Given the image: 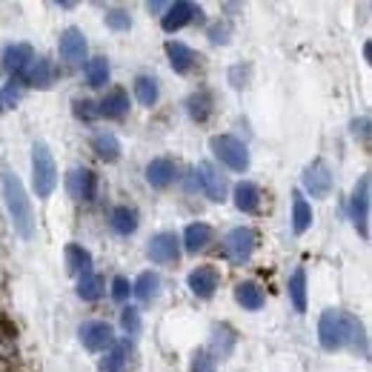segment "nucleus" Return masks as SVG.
<instances>
[{"mask_svg": "<svg viewBox=\"0 0 372 372\" xmlns=\"http://www.w3.org/2000/svg\"><path fill=\"white\" fill-rule=\"evenodd\" d=\"M318 341L326 352H338V349H352L366 355L369 344H366V329L361 323V318H355L352 312L344 309H326L318 321Z\"/></svg>", "mask_w": 372, "mask_h": 372, "instance_id": "nucleus-1", "label": "nucleus"}, {"mask_svg": "<svg viewBox=\"0 0 372 372\" xmlns=\"http://www.w3.org/2000/svg\"><path fill=\"white\" fill-rule=\"evenodd\" d=\"M4 198H6V210H9V218H12V226L15 232L23 238V240H32L34 238V212H32V200L20 184V178L9 169H4Z\"/></svg>", "mask_w": 372, "mask_h": 372, "instance_id": "nucleus-2", "label": "nucleus"}, {"mask_svg": "<svg viewBox=\"0 0 372 372\" xmlns=\"http://www.w3.org/2000/svg\"><path fill=\"white\" fill-rule=\"evenodd\" d=\"M32 189L37 198H49L58 189V167L46 143L32 146Z\"/></svg>", "mask_w": 372, "mask_h": 372, "instance_id": "nucleus-3", "label": "nucleus"}, {"mask_svg": "<svg viewBox=\"0 0 372 372\" xmlns=\"http://www.w3.org/2000/svg\"><path fill=\"white\" fill-rule=\"evenodd\" d=\"M210 149L226 169H232V172H246V169H250V149H246V143L240 138H235V135H212L210 138Z\"/></svg>", "mask_w": 372, "mask_h": 372, "instance_id": "nucleus-4", "label": "nucleus"}, {"mask_svg": "<svg viewBox=\"0 0 372 372\" xmlns=\"http://www.w3.org/2000/svg\"><path fill=\"white\" fill-rule=\"evenodd\" d=\"M258 250V232L250 226H235L224 238V258L235 267H243Z\"/></svg>", "mask_w": 372, "mask_h": 372, "instance_id": "nucleus-5", "label": "nucleus"}, {"mask_svg": "<svg viewBox=\"0 0 372 372\" xmlns=\"http://www.w3.org/2000/svg\"><path fill=\"white\" fill-rule=\"evenodd\" d=\"M369 175H361L355 189H352V198H349V218L358 229V235L366 240L369 238Z\"/></svg>", "mask_w": 372, "mask_h": 372, "instance_id": "nucleus-6", "label": "nucleus"}, {"mask_svg": "<svg viewBox=\"0 0 372 372\" xmlns=\"http://www.w3.org/2000/svg\"><path fill=\"white\" fill-rule=\"evenodd\" d=\"M80 335V344H84L89 352H106L115 347V329L106 323V321H84L77 329Z\"/></svg>", "mask_w": 372, "mask_h": 372, "instance_id": "nucleus-7", "label": "nucleus"}, {"mask_svg": "<svg viewBox=\"0 0 372 372\" xmlns=\"http://www.w3.org/2000/svg\"><path fill=\"white\" fill-rule=\"evenodd\" d=\"M203 20V9L198 4H189V0H178V4L167 6V15L160 18V29L163 32H178L189 23H200Z\"/></svg>", "mask_w": 372, "mask_h": 372, "instance_id": "nucleus-8", "label": "nucleus"}, {"mask_svg": "<svg viewBox=\"0 0 372 372\" xmlns=\"http://www.w3.org/2000/svg\"><path fill=\"white\" fill-rule=\"evenodd\" d=\"M301 184H304V189L312 195V198H326L329 192H333V169H329V163L326 160H312L309 167L304 169V175H301Z\"/></svg>", "mask_w": 372, "mask_h": 372, "instance_id": "nucleus-9", "label": "nucleus"}, {"mask_svg": "<svg viewBox=\"0 0 372 372\" xmlns=\"http://www.w3.org/2000/svg\"><path fill=\"white\" fill-rule=\"evenodd\" d=\"M195 172V178H198V186L206 192V198L210 200H215V203H224L226 200V192H229V184H226V178L212 167L210 160H203V163H198V167L192 169Z\"/></svg>", "mask_w": 372, "mask_h": 372, "instance_id": "nucleus-10", "label": "nucleus"}, {"mask_svg": "<svg viewBox=\"0 0 372 372\" xmlns=\"http://www.w3.org/2000/svg\"><path fill=\"white\" fill-rule=\"evenodd\" d=\"M146 255L152 264H175L181 258V238L175 232H158L152 235Z\"/></svg>", "mask_w": 372, "mask_h": 372, "instance_id": "nucleus-11", "label": "nucleus"}, {"mask_svg": "<svg viewBox=\"0 0 372 372\" xmlns=\"http://www.w3.org/2000/svg\"><path fill=\"white\" fill-rule=\"evenodd\" d=\"M58 52L60 58L69 63V66H80L86 60V52H89V44H86V34L80 32L77 26H69L60 40H58Z\"/></svg>", "mask_w": 372, "mask_h": 372, "instance_id": "nucleus-12", "label": "nucleus"}, {"mask_svg": "<svg viewBox=\"0 0 372 372\" xmlns=\"http://www.w3.org/2000/svg\"><path fill=\"white\" fill-rule=\"evenodd\" d=\"M186 286H189V293L195 298L210 301V298H215L218 286H221V275H218L215 267H198L186 275Z\"/></svg>", "mask_w": 372, "mask_h": 372, "instance_id": "nucleus-13", "label": "nucleus"}, {"mask_svg": "<svg viewBox=\"0 0 372 372\" xmlns=\"http://www.w3.org/2000/svg\"><path fill=\"white\" fill-rule=\"evenodd\" d=\"M20 77H23V80H20L23 86H32V89H52V84L58 80V69H55V63H52L49 58H34V60L26 66V72H23Z\"/></svg>", "mask_w": 372, "mask_h": 372, "instance_id": "nucleus-14", "label": "nucleus"}, {"mask_svg": "<svg viewBox=\"0 0 372 372\" xmlns=\"http://www.w3.org/2000/svg\"><path fill=\"white\" fill-rule=\"evenodd\" d=\"M235 347H238V329L232 326V323H226V321H221V323H212V333H210V352L215 361L221 358H229L232 352H235Z\"/></svg>", "mask_w": 372, "mask_h": 372, "instance_id": "nucleus-15", "label": "nucleus"}, {"mask_svg": "<svg viewBox=\"0 0 372 372\" xmlns=\"http://www.w3.org/2000/svg\"><path fill=\"white\" fill-rule=\"evenodd\" d=\"M66 189H69V195L75 198V200H80V203H92L95 200V195H98V175L92 172V169H72L69 172V178H66Z\"/></svg>", "mask_w": 372, "mask_h": 372, "instance_id": "nucleus-16", "label": "nucleus"}, {"mask_svg": "<svg viewBox=\"0 0 372 372\" xmlns=\"http://www.w3.org/2000/svg\"><path fill=\"white\" fill-rule=\"evenodd\" d=\"M135 347L129 341H115V347L98 361V372H129Z\"/></svg>", "mask_w": 372, "mask_h": 372, "instance_id": "nucleus-17", "label": "nucleus"}, {"mask_svg": "<svg viewBox=\"0 0 372 372\" xmlns=\"http://www.w3.org/2000/svg\"><path fill=\"white\" fill-rule=\"evenodd\" d=\"M146 184L152 189H167L169 184H175L178 178V167H175V160L172 158H155L146 163Z\"/></svg>", "mask_w": 372, "mask_h": 372, "instance_id": "nucleus-18", "label": "nucleus"}, {"mask_svg": "<svg viewBox=\"0 0 372 372\" xmlns=\"http://www.w3.org/2000/svg\"><path fill=\"white\" fill-rule=\"evenodd\" d=\"M167 58H169V66L178 72V75H189L195 66H198V60H200V55L192 49V46H186V44H181V40H167Z\"/></svg>", "mask_w": 372, "mask_h": 372, "instance_id": "nucleus-19", "label": "nucleus"}, {"mask_svg": "<svg viewBox=\"0 0 372 372\" xmlns=\"http://www.w3.org/2000/svg\"><path fill=\"white\" fill-rule=\"evenodd\" d=\"M34 60V49L29 44H9L4 49V55H0V66H4L9 75H23L26 66Z\"/></svg>", "mask_w": 372, "mask_h": 372, "instance_id": "nucleus-20", "label": "nucleus"}, {"mask_svg": "<svg viewBox=\"0 0 372 372\" xmlns=\"http://www.w3.org/2000/svg\"><path fill=\"white\" fill-rule=\"evenodd\" d=\"M63 258H66V272L75 275V278H84L92 272L95 261H92V252L84 250L80 243H66V250H63Z\"/></svg>", "mask_w": 372, "mask_h": 372, "instance_id": "nucleus-21", "label": "nucleus"}, {"mask_svg": "<svg viewBox=\"0 0 372 372\" xmlns=\"http://www.w3.org/2000/svg\"><path fill=\"white\" fill-rule=\"evenodd\" d=\"M232 200H235V206H238L243 215L261 212V189H258V184H252V181H240V184L232 189Z\"/></svg>", "mask_w": 372, "mask_h": 372, "instance_id": "nucleus-22", "label": "nucleus"}, {"mask_svg": "<svg viewBox=\"0 0 372 372\" xmlns=\"http://www.w3.org/2000/svg\"><path fill=\"white\" fill-rule=\"evenodd\" d=\"M212 238H215V229H212L210 224H203V221L189 224V226L184 229V250H186L189 255H198V252H203L206 246L212 243Z\"/></svg>", "mask_w": 372, "mask_h": 372, "instance_id": "nucleus-23", "label": "nucleus"}, {"mask_svg": "<svg viewBox=\"0 0 372 372\" xmlns=\"http://www.w3.org/2000/svg\"><path fill=\"white\" fill-rule=\"evenodd\" d=\"M98 115L106 120H123L129 115V95L127 89H112L106 92V98L98 103Z\"/></svg>", "mask_w": 372, "mask_h": 372, "instance_id": "nucleus-24", "label": "nucleus"}, {"mask_svg": "<svg viewBox=\"0 0 372 372\" xmlns=\"http://www.w3.org/2000/svg\"><path fill=\"white\" fill-rule=\"evenodd\" d=\"M109 226L117 235H135L141 226V215H138L135 206H115L109 212Z\"/></svg>", "mask_w": 372, "mask_h": 372, "instance_id": "nucleus-25", "label": "nucleus"}, {"mask_svg": "<svg viewBox=\"0 0 372 372\" xmlns=\"http://www.w3.org/2000/svg\"><path fill=\"white\" fill-rule=\"evenodd\" d=\"M235 301H238L243 309L258 312V309H264L267 295H264V289H261L255 281H240V283H235Z\"/></svg>", "mask_w": 372, "mask_h": 372, "instance_id": "nucleus-26", "label": "nucleus"}, {"mask_svg": "<svg viewBox=\"0 0 372 372\" xmlns=\"http://www.w3.org/2000/svg\"><path fill=\"white\" fill-rule=\"evenodd\" d=\"M212 112H215V98H212V92L200 89V92H195V95L186 98V115H189L195 123H206V120L212 117Z\"/></svg>", "mask_w": 372, "mask_h": 372, "instance_id": "nucleus-27", "label": "nucleus"}, {"mask_svg": "<svg viewBox=\"0 0 372 372\" xmlns=\"http://www.w3.org/2000/svg\"><path fill=\"white\" fill-rule=\"evenodd\" d=\"M158 293H160V275L152 272V269L141 272L138 281L132 283V295H135L141 304H152V301L158 298Z\"/></svg>", "mask_w": 372, "mask_h": 372, "instance_id": "nucleus-28", "label": "nucleus"}, {"mask_svg": "<svg viewBox=\"0 0 372 372\" xmlns=\"http://www.w3.org/2000/svg\"><path fill=\"white\" fill-rule=\"evenodd\" d=\"M92 152L103 160V163H115L120 158V141L115 132H98L92 138Z\"/></svg>", "mask_w": 372, "mask_h": 372, "instance_id": "nucleus-29", "label": "nucleus"}, {"mask_svg": "<svg viewBox=\"0 0 372 372\" xmlns=\"http://www.w3.org/2000/svg\"><path fill=\"white\" fill-rule=\"evenodd\" d=\"M312 226V206L307 203L304 192H293V232L304 235Z\"/></svg>", "mask_w": 372, "mask_h": 372, "instance_id": "nucleus-30", "label": "nucleus"}, {"mask_svg": "<svg viewBox=\"0 0 372 372\" xmlns=\"http://www.w3.org/2000/svg\"><path fill=\"white\" fill-rule=\"evenodd\" d=\"M289 301H293V309L295 312H307V269L298 267L289 278Z\"/></svg>", "mask_w": 372, "mask_h": 372, "instance_id": "nucleus-31", "label": "nucleus"}, {"mask_svg": "<svg viewBox=\"0 0 372 372\" xmlns=\"http://www.w3.org/2000/svg\"><path fill=\"white\" fill-rule=\"evenodd\" d=\"M135 98L141 101V106H155L158 98H160V86H158V80L149 77V75H138L135 77Z\"/></svg>", "mask_w": 372, "mask_h": 372, "instance_id": "nucleus-32", "label": "nucleus"}, {"mask_svg": "<svg viewBox=\"0 0 372 372\" xmlns=\"http://www.w3.org/2000/svg\"><path fill=\"white\" fill-rule=\"evenodd\" d=\"M103 293H106V281L98 272H89V275H84L77 281V295L84 301H98Z\"/></svg>", "mask_w": 372, "mask_h": 372, "instance_id": "nucleus-33", "label": "nucleus"}, {"mask_svg": "<svg viewBox=\"0 0 372 372\" xmlns=\"http://www.w3.org/2000/svg\"><path fill=\"white\" fill-rule=\"evenodd\" d=\"M109 75H112V69H109V60L106 58H92V60H86V84L92 86V89H101V86H106L109 84Z\"/></svg>", "mask_w": 372, "mask_h": 372, "instance_id": "nucleus-34", "label": "nucleus"}, {"mask_svg": "<svg viewBox=\"0 0 372 372\" xmlns=\"http://www.w3.org/2000/svg\"><path fill=\"white\" fill-rule=\"evenodd\" d=\"M26 95V86L20 84V80H9V84L0 89V112H12Z\"/></svg>", "mask_w": 372, "mask_h": 372, "instance_id": "nucleus-35", "label": "nucleus"}, {"mask_svg": "<svg viewBox=\"0 0 372 372\" xmlns=\"http://www.w3.org/2000/svg\"><path fill=\"white\" fill-rule=\"evenodd\" d=\"M232 23L229 20H218V23H212L210 29H206V37H210V44L212 46H226L229 40H232Z\"/></svg>", "mask_w": 372, "mask_h": 372, "instance_id": "nucleus-36", "label": "nucleus"}, {"mask_svg": "<svg viewBox=\"0 0 372 372\" xmlns=\"http://www.w3.org/2000/svg\"><path fill=\"white\" fill-rule=\"evenodd\" d=\"M72 112H75L77 120H84V123H92V120L101 117V115H98V103L89 101V98H75V101H72Z\"/></svg>", "mask_w": 372, "mask_h": 372, "instance_id": "nucleus-37", "label": "nucleus"}, {"mask_svg": "<svg viewBox=\"0 0 372 372\" xmlns=\"http://www.w3.org/2000/svg\"><path fill=\"white\" fill-rule=\"evenodd\" d=\"M106 26L112 32H129L132 29V15L127 9H109L106 12Z\"/></svg>", "mask_w": 372, "mask_h": 372, "instance_id": "nucleus-38", "label": "nucleus"}, {"mask_svg": "<svg viewBox=\"0 0 372 372\" xmlns=\"http://www.w3.org/2000/svg\"><path fill=\"white\" fill-rule=\"evenodd\" d=\"M218 369V361L206 352V349H195L192 361H189V372H215Z\"/></svg>", "mask_w": 372, "mask_h": 372, "instance_id": "nucleus-39", "label": "nucleus"}, {"mask_svg": "<svg viewBox=\"0 0 372 372\" xmlns=\"http://www.w3.org/2000/svg\"><path fill=\"white\" fill-rule=\"evenodd\" d=\"M120 326H123V333H127V335H138L141 326H143L141 323V312L135 307H127L120 312Z\"/></svg>", "mask_w": 372, "mask_h": 372, "instance_id": "nucleus-40", "label": "nucleus"}, {"mask_svg": "<svg viewBox=\"0 0 372 372\" xmlns=\"http://www.w3.org/2000/svg\"><path fill=\"white\" fill-rule=\"evenodd\" d=\"M250 77H252V66L250 63H238L229 69V84L235 89H243V86H250Z\"/></svg>", "mask_w": 372, "mask_h": 372, "instance_id": "nucleus-41", "label": "nucleus"}, {"mask_svg": "<svg viewBox=\"0 0 372 372\" xmlns=\"http://www.w3.org/2000/svg\"><path fill=\"white\" fill-rule=\"evenodd\" d=\"M132 295V283L123 278V275H115V281H112V298L117 301V304H123Z\"/></svg>", "mask_w": 372, "mask_h": 372, "instance_id": "nucleus-42", "label": "nucleus"}, {"mask_svg": "<svg viewBox=\"0 0 372 372\" xmlns=\"http://www.w3.org/2000/svg\"><path fill=\"white\" fill-rule=\"evenodd\" d=\"M349 129H352V138H355V141H361L364 146L369 143V117H355V120L349 123Z\"/></svg>", "mask_w": 372, "mask_h": 372, "instance_id": "nucleus-43", "label": "nucleus"}, {"mask_svg": "<svg viewBox=\"0 0 372 372\" xmlns=\"http://www.w3.org/2000/svg\"><path fill=\"white\" fill-rule=\"evenodd\" d=\"M0 335H4L6 341H15L18 338V326L12 323L9 315H0Z\"/></svg>", "mask_w": 372, "mask_h": 372, "instance_id": "nucleus-44", "label": "nucleus"}, {"mask_svg": "<svg viewBox=\"0 0 372 372\" xmlns=\"http://www.w3.org/2000/svg\"><path fill=\"white\" fill-rule=\"evenodd\" d=\"M149 12H167V4H160V0H152V4H146Z\"/></svg>", "mask_w": 372, "mask_h": 372, "instance_id": "nucleus-45", "label": "nucleus"}, {"mask_svg": "<svg viewBox=\"0 0 372 372\" xmlns=\"http://www.w3.org/2000/svg\"><path fill=\"white\" fill-rule=\"evenodd\" d=\"M55 6H60V9H75V4H72V0H58Z\"/></svg>", "mask_w": 372, "mask_h": 372, "instance_id": "nucleus-46", "label": "nucleus"}, {"mask_svg": "<svg viewBox=\"0 0 372 372\" xmlns=\"http://www.w3.org/2000/svg\"><path fill=\"white\" fill-rule=\"evenodd\" d=\"M364 58L372 63V44H364Z\"/></svg>", "mask_w": 372, "mask_h": 372, "instance_id": "nucleus-47", "label": "nucleus"}]
</instances>
